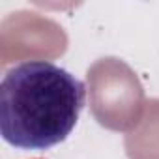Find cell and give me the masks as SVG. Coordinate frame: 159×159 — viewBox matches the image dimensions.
Segmentation results:
<instances>
[{
  "label": "cell",
  "instance_id": "cell-1",
  "mask_svg": "<svg viewBox=\"0 0 159 159\" xmlns=\"http://www.w3.org/2000/svg\"><path fill=\"white\" fill-rule=\"evenodd\" d=\"M86 103L84 83L47 60H26L0 83V133L21 150H47L67 139Z\"/></svg>",
  "mask_w": 159,
  "mask_h": 159
}]
</instances>
